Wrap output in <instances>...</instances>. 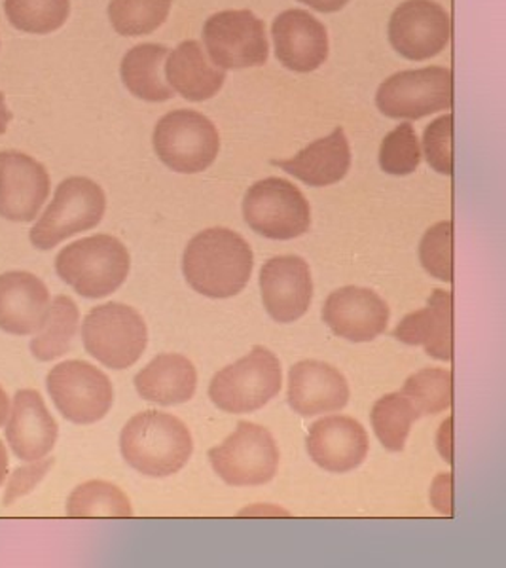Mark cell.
<instances>
[{"label":"cell","instance_id":"19","mask_svg":"<svg viewBox=\"0 0 506 568\" xmlns=\"http://www.w3.org/2000/svg\"><path fill=\"white\" fill-rule=\"evenodd\" d=\"M289 406L302 417L331 414L350 402V385L326 362L302 361L289 372Z\"/></svg>","mask_w":506,"mask_h":568},{"label":"cell","instance_id":"22","mask_svg":"<svg viewBox=\"0 0 506 568\" xmlns=\"http://www.w3.org/2000/svg\"><path fill=\"white\" fill-rule=\"evenodd\" d=\"M50 310V292L33 273L0 275V329L13 336L37 334Z\"/></svg>","mask_w":506,"mask_h":568},{"label":"cell","instance_id":"33","mask_svg":"<svg viewBox=\"0 0 506 568\" xmlns=\"http://www.w3.org/2000/svg\"><path fill=\"white\" fill-rule=\"evenodd\" d=\"M422 163V149L412 123L404 122L385 136L380 150V165L395 176L414 173Z\"/></svg>","mask_w":506,"mask_h":568},{"label":"cell","instance_id":"42","mask_svg":"<svg viewBox=\"0 0 506 568\" xmlns=\"http://www.w3.org/2000/svg\"><path fill=\"white\" fill-rule=\"evenodd\" d=\"M8 476V453L4 444L0 442V485L4 484Z\"/></svg>","mask_w":506,"mask_h":568},{"label":"cell","instance_id":"29","mask_svg":"<svg viewBox=\"0 0 506 568\" xmlns=\"http://www.w3.org/2000/svg\"><path fill=\"white\" fill-rule=\"evenodd\" d=\"M69 517H133L130 498L109 481H88L71 493L67 500Z\"/></svg>","mask_w":506,"mask_h":568},{"label":"cell","instance_id":"17","mask_svg":"<svg viewBox=\"0 0 506 568\" xmlns=\"http://www.w3.org/2000/svg\"><path fill=\"white\" fill-rule=\"evenodd\" d=\"M305 447L313 463L323 470L345 474L363 465L371 442L358 420L336 415L313 423Z\"/></svg>","mask_w":506,"mask_h":568},{"label":"cell","instance_id":"5","mask_svg":"<svg viewBox=\"0 0 506 568\" xmlns=\"http://www.w3.org/2000/svg\"><path fill=\"white\" fill-rule=\"evenodd\" d=\"M107 211V197L98 182L71 176L59 184L52 205L29 233L40 251H52L61 241L98 226Z\"/></svg>","mask_w":506,"mask_h":568},{"label":"cell","instance_id":"10","mask_svg":"<svg viewBox=\"0 0 506 568\" xmlns=\"http://www.w3.org/2000/svg\"><path fill=\"white\" fill-rule=\"evenodd\" d=\"M53 404L74 425H93L111 412L112 383L101 369L84 361L58 364L45 379Z\"/></svg>","mask_w":506,"mask_h":568},{"label":"cell","instance_id":"36","mask_svg":"<svg viewBox=\"0 0 506 568\" xmlns=\"http://www.w3.org/2000/svg\"><path fill=\"white\" fill-rule=\"evenodd\" d=\"M53 463H55L53 459L33 460L27 466L16 468V471L8 479L4 506H12L21 497L34 491V487L48 476V471L52 470Z\"/></svg>","mask_w":506,"mask_h":568},{"label":"cell","instance_id":"12","mask_svg":"<svg viewBox=\"0 0 506 568\" xmlns=\"http://www.w3.org/2000/svg\"><path fill=\"white\" fill-rule=\"evenodd\" d=\"M203 42L214 65L221 69H249L267 61L266 27L249 10H227L209 18Z\"/></svg>","mask_w":506,"mask_h":568},{"label":"cell","instance_id":"20","mask_svg":"<svg viewBox=\"0 0 506 568\" xmlns=\"http://www.w3.org/2000/svg\"><path fill=\"white\" fill-rule=\"evenodd\" d=\"M7 425V439L16 457L27 463L44 459L58 442V423L37 390L23 388L16 394Z\"/></svg>","mask_w":506,"mask_h":568},{"label":"cell","instance_id":"34","mask_svg":"<svg viewBox=\"0 0 506 568\" xmlns=\"http://www.w3.org/2000/svg\"><path fill=\"white\" fill-rule=\"evenodd\" d=\"M419 260L428 275L454 283V224L449 220L438 222L423 235Z\"/></svg>","mask_w":506,"mask_h":568},{"label":"cell","instance_id":"1","mask_svg":"<svg viewBox=\"0 0 506 568\" xmlns=\"http://www.w3.org/2000/svg\"><path fill=\"white\" fill-rule=\"evenodd\" d=\"M253 248L240 233L209 227L184 248L182 273L198 294L226 300L247 286L253 273Z\"/></svg>","mask_w":506,"mask_h":568},{"label":"cell","instance_id":"26","mask_svg":"<svg viewBox=\"0 0 506 568\" xmlns=\"http://www.w3.org/2000/svg\"><path fill=\"white\" fill-rule=\"evenodd\" d=\"M169 50L160 44L135 45L125 53L122 61V82L135 98L149 103H163L173 98L171 90L162 77V65Z\"/></svg>","mask_w":506,"mask_h":568},{"label":"cell","instance_id":"16","mask_svg":"<svg viewBox=\"0 0 506 568\" xmlns=\"http://www.w3.org/2000/svg\"><path fill=\"white\" fill-rule=\"evenodd\" d=\"M389 305L371 288L345 286L332 292L323 307L326 326L347 342L366 343L382 336L389 324Z\"/></svg>","mask_w":506,"mask_h":568},{"label":"cell","instance_id":"28","mask_svg":"<svg viewBox=\"0 0 506 568\" xmlns=\"http://www.w3.org/2000/svg\"><path fill=\"white\" fill-rule=\"evenodd\" d=\"M419 419L416 407L403 393L385 394L374 404L372 426L382 446L389 452H403L412 425Z\"/></svg>","mask_w":506,"mask_h":568},{"label":"cell","instance_id":"41","mask_svg":"<svg viewBox=\"0 0 506 568\" xmlns=\"http://www.w3.org/2000/svg\"><path fill=\"white\" fill-rule=\"evenodd\" d=\"M10 414V398H8L7 390L0 387V426L4 425Z\"/></svg>","mask_w":506,"mask_h":568},{"label":"cell","instance_id":"24","mask_svg":"<svg viewBox=\"0 0 506 568\" xmlns=\"http://www.w3.org/2000/svg\"><path fill=\"white\" fill-rule=\"evenodd\" d=\"M198 372L186 356L163 353L135 375L136 393L158 406H176L192 400Z\"/></svg>","mask_w":506,"mask_h":568},{"label":"cell","instance_id":"4","mask_svg":"<svg viewBox=\"0 0 506 568\" xmlns=\"http://www.w3.org/2000/svg\"><path fill=\"white\" fill-rule=\"evenodd\" d=\"M281 383L280 358L266 347H254L214 375L209 396L226 414H251L280 394Z\"/></svg>","mask_w":506,"mask_h":568},{"label":"cell","instance_id":"23","mask_svg":"<svg viewBox=\"0 0 506 568\" xmlns=\"http://www.w3.org/2000/svg\"><path fill=\"white\" fill-rule=\"evenodd\" d=\"M273 165L296 176L307 186H332L342 181L351 168V150L344 130L337 128L325 139L312 142L291 160H275Z\"/></svg>","mask_w":506,"mask_h":568},{"label":"cell","instance_id":"7","mask_svg":"<svg viewBox=\"0 0 506 568\" xmlns=\"http://www.w3.org/2000/svg\"><path fill=\"white\" fill-rule=\"evenodd\" d=\"M216 476L234 487H259L275 478L280 449L264 426L240 420L237 430L209 452Z\"/></svg>","mask_w":506,"mask_h":568},{"label":"cell","instance_id":"32","mask_svg":"<svg viewBox=\"0 0 506 568\" xmlns=\"http://www.w3.org/2000/svg\"><path fill=\"white\" fill-rule=\"evenodd\" d=\"M173 0H111L109 18L122 37L154 33L168 20Z\"/></svg>","mask_w":506,"mask_h":568},{"label":"cell","instance_id":"13","mask_svg":"<svg viewBox=\"0 0 506 568\" xmlns=\"http://www.w3.org/2000/svg\"><path fill=\"white\" fill-rule=\"evenodd\" d=\"M449 37L448 12L433 0H408L391 16V45L412 61L435 58L448 45Z\"/></svg>","mask_w":506,"mask_h":568},{"label":"cell","instance_id":"27","mask_svg":"<svg viewBox=\"0 0 506 568\" xmlns=\"http://www.w3.org/2000/svg\"><path fill=\"white\" fill-rule=\"evenodd\" d=\"M79 307L69 296L53 297L44 323L31 342V353L37 361H55L71 351L79 334Z\"/></svg>","mask_w":506,"mask_h":568},{"label":"cell","instance_id":"38","mask_svg":"<svg viewBox=\"0 0 506 568\" xmlns=\"http://www.w3.org/2000/svg\"><path fill=\"white\" fill-rule=\"evenodd\" d=\"M452 423L454 419L449 417L446 423H442L441 434H438V449L442 453V459L448 460V465H454V449H452Z\"/></svg>","mask_w":506,"mask_h":568},{"label":"cell","instance_id":"3","mask_svg":"<svg viewBox=\"0 0 506 568\" xmlns=\"http://www.w3.org/2000/svg\"><path fill=\"white\" fill-rule=\"evenodd\" d=\"M130 252L112 235H91L59 252L55 272L80 296L99 300L111 296L128 278Z\"/></svg>","mask_w":506,"mask_h":568},{"label":"cell","instance_id":"40","mask_svg":"<svg viewBox=\"0 0 506 568\" xmlns=\"http://www.w3.org/2000/svg\"><path fill=\"white\" fill-rule=\"evenodd\" d=\"M12 122V112L8 110L4 93L0 91V135H4L8 130V123Z\"/></svg>","mask_w":506,"mask_h":568},{"label":"cell","instance_id":"8","mask_svg":"<svg viewBox=\"0 0 506 568\" xmlns=\"http://www.w3.org/2000/svg\"><path fill=\"white\" fill-rule=\"evenodd\" d=\"M154 150L171 171L194 175L213 165L221 136L213 122L200 112L175 110L158 122Z\"/></svg>","mask_w":506,"mask_h":568},{"label":"cell","instance_id":"35","mask_svg":"<svg viewBox=\"0 0 506 568\" xmlns=\"http://www.w3.org/2000/svg\"><path fill=\"white\" fill-rule=\"evenodd\" d=\"M423 152L428 165L442 173H454V116L438 118L428 125L423 136Z\"/></svg>","mask_w":506,"mask_h":568},{"label":"cell","instance_id":"15","mask_svg":"<svg viewBox=\"0 0 506 568\" xmlns=\"http://www.w3.org/2000/svg\"><path fill=\"white\" fill-rule=\"evenodd\" d=\"M50 194V175L23 152H0V216L10 222L37 219Z\"/></svg>","mask_w":506,"mask_h":568},{"label":"cell","instance_id":"21","mask_svg":"<svg viewBox=\"0 0 506 568\" xmlns=\"http://www.w3.org/2000/svg\"><path fill=\"white\" fill-rule=\"evenodd\" d=\"M393 337L406 345L423 347L431 358L449 362L454 358V294L435 291L427 305L409 313L396 324Z\"/></svg>","mask_w":506,"mask_h":568},{"label":"cell","instance_id":"25","mask_svg":"<svg viewBox=\"0 0 506 568\" xmlns=\"http://www.w3.org/2000/svg\"><path fill=\"white\" fill-rule=\"evenodd\" d=\"M165 78L179 95L200 103L221 91L226 72L211 65L195 40H186L165 61Z\"/></svg>","mask_w":506,"mask_h":568},{"label":"cell","instance_id":"9","mask_svg":"<svg viewBox=\"0 0 506 568\" xmlns=\"http://www.w3.org/2000/svg\"><path fill=\"white\" fill-rule=\"evenodd\" d=\"M243 219L253 232L275 241L296 240L312 226V211L293 182L264 179L249 187Z\"/></svg>","mask_w":506,"mask_h":568},{"label":"cell","instance_id":"18","mask_svg":"<svg viewBox=\"0 0 506 568\" xmlns=\"http://www.w3.org/2000/svg\"><path fill=\"white\" fill-rule=\"evenodd\" d=\"M275 55L294 72L317 71L328 58V34L305 10H286L273 21Z\"/></svg>","mask_w":506,"mask_h":568},{"label":"cell","instance_id":"11","mask_svg":"<svg viewBox=\"0 0 506 568\" xmlns=\"http://www.w3.org/2000/svg\"><path fill=\"white\" fill-rule=\"evenodd\" d=\"M454 78L449 69L428 67L398 72L377 90L376 104L393 120H419L441 110L452 109Z\"/></svg>","mask_w":506,"mask_h":568},{"label":"cell","instance_id":"6","mask_svg":"<svg viewBox=\"0 0 506 568\" xmlns=\"http://www.w3.org/2000/svg\"><path fill=\"white\" fill-rule=\"evenodd\" d=\"M84 347L107 368L133 366L146 349L149 328L139 311L125 304H104L88 313L82 324Z\"/></svg>","mask_w":506,"mask_h":568},{"label":"cell","instance_id":"31","mask_svg":"<svg viewBox=\"0 0 506 568\" xmlns=\"http://www.w3.org/2000/svg\"><path fill=\"white\" fill-rule=\"evenodd\" d=\"M403 394L416 407L419 417L442 414L454 402V377L448 369H422L409 377Z\"/></svg>","mask_w":506,"mask_h":568},{"label":"cell","instance_id":"37","mask_svg":"<svg viewBox=\"0 0 506 568\" xmlns=\"http://www.w3.org/2000/svg\"><path fill=\"white\" fill-rule=\"evenodd\" d=\"M431 504L436 511L452 517L454 514V474H441L431 487Z\"/></svg>","mask_w":506,"mask_h":568},{"label":"cell","instance_id":"14","mask_svg":"<svg viewBox=\"0 0 506 568\" xmlns=\"http://www.w3.org/2000/svg\"><path fill=\"white\" fill-rule=\"evenodd\" d=\"M260 294L275 323H294L304 317L313 300L310 265L300 256L267 260L260 272Z\"/></svg>","mask_w":506,"mask_h":568},{"label":"cell","instance_id":"39","mask_svg":"<svg viewBox=\"0 0 506 568\" xmlns=\"http://www.w3.org/2000/svg\"><path fill=\"white\" fill-rule=\"evenodd\" d=\"M300 2L317 10V12L334 13L340 12L350 0H300Z\"/></svg>","mask_w":506,"mask_h":568},{"label":"cell","instance_id":"30","mask_svg":"<svg viewBox=\"0 0 506 568\" xmlns=\"http://www.w3.org/2000/svg\"><path fill=\"white\" fill-rule=\"evenodd\" d=\"M4 12L18 31L48 34L58 31L71 13L69 0H7Z\"/></svg>","mask_w":506,"mask_h":568},{"label":"cell","instance_id":"2","mask_svg":"<svg viewBox=\"0 0 506 568\" xmlns=\"http://www.w3.org/2000/svg\"><path fill=\"white\" fill-rule=\"evenodd\" d=\"M120 449L133 470L150 478H168L182 470L194 453L189 426L163 412H143L128 420Z\"/></svg>","mask_w":506,"mask_h":568}]
</instances>
